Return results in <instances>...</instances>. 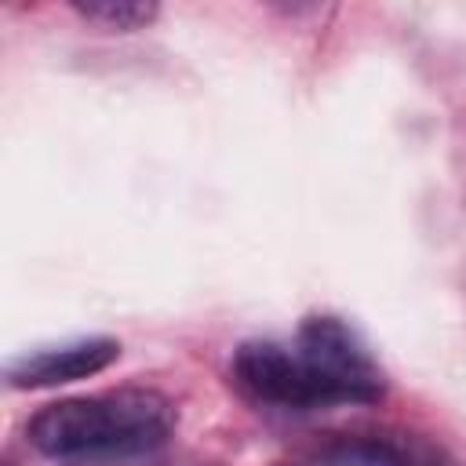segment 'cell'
<instances>
[{"mask_svg": "<svg viewBox=\"0 0 466 466\" xmlns=\"http://www.w3.org/2000/svg\"><path fill=\"white\" fill-rule=\"evenodd\" d=\"M295 350L309 368L324 408L328 404H375L382 397V371L357 342V335L335 317H309L299 335Z\"/></svg>", "mask_w": 466, "mask_h": 466, "instance_id": "obj_2", "label": "cell"}, {"mask_svg": "<svg viewBox=\"0 0 466 466\" xmlns=\"http://www.w3.org/2000/svg\"><path fill=\"white\" fill-rule=\"evenodd\" d=\"M233 375L237 382L262 404L291 408V411H309L324 408L320 390L302 364L295 342H277V339H251L233 353Z\"/></svg>", "mask_w": 466, "mask_h": 466, "instance_id": "obj_3", "label": "cell"}, {"mask_svg": "<svg viewBox=\"0 0 466 466\" xmlns=\"http://www.w3.org/2000/svg\"><path fill=\"white\" fill-rule=\"evenodd\" d=\"M335 466H441V455L415 437H346L324 451Z\"/></svg>", "mask_w": 466, "mask_h": 466, "instance_id": "obj_5", "label": "cell"}, {"mask_svg": "<svg viewBox=\"0 0 466 466\" xmlns=\"http://www.w3.org/2000/svg\"><path fill=\"white\" fill-rule=\"evenodd\" d=\"M84 18L102 22L109 29H142L157 18V4H142V0H76L73 4Z\"/></svg>", "mask_w": 466, "mask_h": 466, "instance_id": "obj_6", "label": "cell"}, {"mask_svg": "<svg viewBox=\"0 0 466 466\" xmlns=\"http://www.w3.org/2000/svg\"><path fill=\"white\" fill-rule=\"evenodd\" d=\"M116 357H120V342H113V339H80V342L47 346V350H36V353L22 357L18 364H11L7 379L18 390H44V386H62V382L98 375Z\"/></svg>", "mask_w": 466, "mask_h": 466, "instance_id": "obj_4", "label": "cell"}, {"mask_svg": "<svg viewBox=\"0 0 466 466\" xmlns=\"http://www.w3.org/2000/svg\"><path fill=\"white\" fill-rule=\"evenodd\" d=\"M175 408L153 390H116L47 404L29 422V441L51 459H127L160 448Z\"/></svg>", "mask_w": 466, "mask_h": 466, "instance_id": "obj_1", "label": "cell"}]
</instances>
